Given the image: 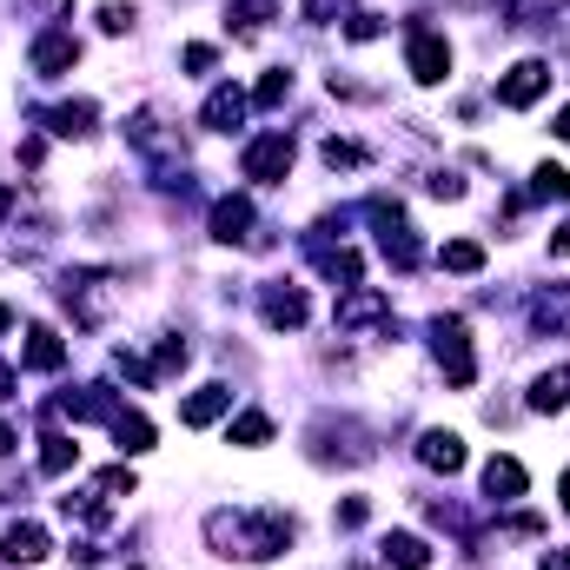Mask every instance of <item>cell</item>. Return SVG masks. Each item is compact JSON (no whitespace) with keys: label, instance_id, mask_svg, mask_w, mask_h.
I'll list each match as a JSON object with an SVG mask.
<instances>
[{"label":"cell","instance_id":"obj_1","mask_svg":"<svg viewBox=\"0 0 570 570\" xmlns=\"http://www.w3.org/2000/svg\"><path fill=\"white\" fill-rule=\"evenodd\" d=\"M206 538H213L219 558H252V564H266V558L292 551V518L272 511V505H259V511H213V518H206Z\"/></svg>","mask_w":570,"mask_h":570},{"label":"cell","instance_id":"obj_2","mask_svg":"<svg viewBox=\"0 0 570 570\" xmlns=\"http://www.w3.org/2000/svg\"><path fill=\"white\" fill-rule=\"evenodd\" d=\"M365 219L379 226V246H385V259H392L398 272H412V266L425 259V246H418V232L405 226V213H398V199H385V193H379V199H365Z\"/></svg>","mask_w":570,"mask_h":570},{"label":"cell","instance_id":"obj_3","mask_svg":"<svg viewBox=\"0 0 570 570\" xmlns=\"http://www.w3.org/2000/svg\"><path fill=\"white\" fill-rule=\"evenodd\" d=\"M432 352H438V365H445V385H471L478 379V359H471V325L465 319H432Z\"/></svg>","mask_w":570,"mask_h":570},{"label":"cell","instance_id":"obj_4","mask_svg":"<svg viewBox=\"0 0 570 570\" xmlns=\"http://www.w3.org/2000/svg\"><path fill=\"white\" fill-rule=\"evenodd\" d=\"M405 66H412V80L438 86V80L452 73V46H445V33H432V27H412V33H405Z\"/></svg>","mask_w":570,"mask_h":570},{"label":"cell","instance_id":"obj_5","mask_svg":"<svg viewBox=\"0 0 570 570\" xmlns=\"http://www.w3.org/2000/svg\"><path fill=\"white\" fill-rule=\"evenodd\" d=\"M286 173H292V133H259V139L246 146V179L279 186Z\"/></svg>","mask_w":570,"mask_h":570},{"label":"cell","instance_id":"obj_6","mask_svg":"<svg viewBox=\"0 0 570 570\" xmlns=\"http://www.w3.org/2000/svg\"><path fill=\"white\" fill-rule=\"evenodd\" d=\"M551 93V60H518L505 80H498V100L505 106H538Z\"/></svg>","mask_w":570,"mask_h":570},{"label":"cell","instance_id":"obj_7","mask_svg":"<svg viewBox=\"0 0 570 570\" xmlns=\"http://www.w3.org/2000/svg\"><path fill=\"white\" fill-rule=\"evenodd\" d=\"M206 226H213L219 246H246V239H252V199H246V193L213 199V219H206Z\"/></svg>","mask_w":570,"mask_h":570},{"label":"cell","instance_id":"obj_8","mask_svg":"<svg viewBox=\"0 0 570 570\" xmlns=\"http://www.w3.org/2000/svg\"><path fill=\"white\" fill-rule=\"evenodd\" d=\"M259 312H266V325H272V332H299V325L312 319V305H305V286H266Z\"/></svg>","mask_w":570,"mask_h":570},{"label":"cell","instance_id":"obj_9","mask_svg":"<svg viewBox=\"0 0 570 570\" xmlns=\"http://www.w3.org/2000/svg\"><path fill=\"white\" fill-rule=\"evenodd\" d=\"M372 319H392V299H385L379 286H345V292H339V332L372 325Z\"/></svg>","mask_w":570,"mask_h":570},{"label":"cell","instance_id":"obj_10","mask_svg":"<svg viewBox=\"0 0 570 570\" xmlns=\"http://www.w3.org/2000/svg\"><path fill=\"white\" fill-rule=\"evenodd\" d=\"M246 113H252V93H246V86H213L199 120H206L213 133H232V126H246Z\"/></svg>","mask_w":570,"mask_h":570},{"label":"cell","instance_id":"obj_11","mask_svg":"<svg viewBox=\"0 0 570 570\" xmlns=\"http://www.w3.org/2000/svg\"><path fill=\"white\" fill-rule=\"evenodd\" d=\"M53 412H66V418H80V425H86V418H100V425H113V418H120L126 405H120V398H113L106 385H86V392H60V405H53Z\"/></svg>","mask_w":570,"mask_h":570},{"label":"cell","instance_id":"obj_12","mask_svg":"<svg viewBox=\"0 0 570 570\" xmlns=\"http://www.w3.org/2000/svg\"><path fill=\"white\" fill-rule=\"evenodd\" d=\"M73 60H80V40H73V33L46 27V33L33 40V73H66Z\"/></svg>","mask_w":570,"mask_h":570},{"label":"cell","instance_id":"obj_13","mask_svg":"<svg viewBox=\"0 0 570 570\" xmlns=\"http://www.w3.org/2000/svg\"><path fill=\"white\" fill-rule=\"evenodd\" d=\"M93 120H100V113H93V100H66V106H46V113H40V126H46V133H60V139H86V133H93Z\"/></svg>","mask_w":570,"mask_h":570},{"label":"cell","instance_id":"obj_14","mask_svg":"<svg viewBox=\"0 0 570 570\" xmlns=\"http://www.w3.org/2000/svg\"><path fill=\"white\" fill-rule=\"evenodd\" d=\"M106 286H113L106 272H80V279H66V286H60V299H66V305H80V319L93 325V319L106 312Z\"/></svg>","mask_w":570,"mask_h":570},{"label":"cell","instance_id":"obj_15","mask_svg":"<svg viewBox=\"0 0 570 570\" xmlns=\"http://www.w3.org/2000/svg\"><path fill=\"white\" fill-rule=\"evenodd\" d=\"M226 412H232V385H199V392L179 405V418H186L193 432H199V425H219Z\"/></svg>","mask_w":570,"mask_h":570},{"label":"cell","instance_id":"obj_16","mask_svg":"<svg viewBox=\"0 0 570 570\" xmlns=\"http://www.w3.org/2000/svg\"><path fill=\"white\" fill-rule=\"evenodd\" d=\"M418 458L452 478V471L465 465V438H458V432H425V438H418Z\"/></svg>","mask_w":570,"mask_h":570},{"label":"cell","instance_id":"obj_17","mask_svg":"<svg viewBox=\"0 0 570 570\" xmlns=\"http://www.w3.org/2000/svg\"><path fill=\"white\" fill-rule=\"evenodd\" d=\"M525 485H531V478H525L518 458H491V465H485V498L511 505V498H525Z\"/></svg>","mask_w":570,"mask_h":570},{"label":"cell","instance_id":"obj_18","mask_svg":"<svg viewBox=\"0 0 570 570\" xmlns=\"http://www.w3.org/2000/svg\"><path fill=\"white\" fill-rule=\"evenodd\" d=\"M46 551H53V545H46L40 525H13V531L0 538V558H7V564H40Z\"/></svg>","mask_w":570,"mask_h":570},{"label":"cell","instance_id":"obj_19","mask_svg":"<svg viewBox=\"0 0 570 570\" xmlns=\"http://www.w3.org/2000/svg\"><path fill=\"white\" fill-rule=\"evenodd\" d=\"M379 558H385V570H425L432 564V545L412 538V531H392V538L379 545Z\"/></svg>","mask_w":570,"mask_h":570},{"label":"cell","instance_id":"obj_20","mask_svg":"<svg viewBox=\"0 0 570 570\" xmlns=\"http://www.w3.org/2000/svg\"><path fill=\"white\" fill-rule=\"evenodd\" d=\"M60 365H66L60 332H53V325H33V332H27V372H60Z\"/></svg>","mask_w":570,"mask_h":570},{"label":"cell","instance_id":"obj_21","mask_svg":"<svg viewBox=\"0 0 570 570\" xmlns=\"http://www.w3.org/2000/svg\"><path fill=\"white\" fill-rule=\"evenodd\" d=\"M531 412H564L570 405V365H551L538 385H531V398H525Z\"/></svg>","mask_w":570,"mask_h":570},{"label":"cell","instance_id":"obj_22","mask_svg":"<svg viewBox=\"0 0 570 570\" xmlns=\"http://www.w3.org/2000/svg\"><path fill=\"white\" fill-rule=\"evenodd\" d=\"M113 445H120V458H139V452H153V425L139 412H120L113 418Z\"/></svg>","mask_w":570,"mask_h":570},{"label":"cell","instance_id":"obj_23","mask_svg":"<svg viewBox=\"0 0 570 570\" xmlns=\"http://www.w3.org/2000/svg\"><path fill=\"white\" fill-rule=\"evenodd\" d=\"M73 458H80V445H73L66 432H46V438H40V471H46V478H66Z\"/></svg>","mask_w":570,"mask_h":570},{"label":"cell","instance_id":"obj_24","mask_svg":"<svg viewBox=\"0 0 570 570\" xmlns=\"http://www.w3.org/2000/svg\"><path fill=\"white\" fill-rule=\"evenodd\" d=\"M531 319H538V332H570V286H551V292L531 305Z\"/></svg>","mask_w":570,"mask_h":570},{"label":"cell","instance_id":"obj_25","mask_svg":"<svg viewBox=\"0 0 570 570\" xmlns=\"http://www.w3.org/2000/svg\"><path fill=\"white\" fill-rule=\"evenodd\" d=\"M438 266H445V272H465V279H471V272H485V246H478V239H452V246L438 252Z\"/></svg>","mask_w":570,"mask_h":570},{"label":"cell","instance_id":"obj_26","mask_svg":"<svg viewBox=\"0 0 570 570\" xmlns=\"http://www.w3.org/2000/svg\"><path fill=\"white\" fill-rule=\"evenodd\" d=\"M226 438H232L239 452H252V445H266V438H272V418H266V412H239V418L226 425Z\"/></svg>","mask_w":570,"mask_h":570},{"label":"cell","instance_id":"obj_27","mask_svg":"<svg viewBox=\"0 0 570 570\" xmlns=\"http://www.w3.org/2000/svg\"><path fill=\"white\" fill-rule=\"evenodd\" d=\"M232 20H239V33H252V27L279 20V0H232Z\"/></svg>","mask_w":570,"mask_h":570},{"label":"cell","instance_id":"obj_28","mask_svg":"<svg viewBox=\"0 0 570 570\" xmlns=\"http://www.w3.org/2000/svg\"><path fill=\"white\" fill-rule=\"evenodd\" d=\"M531 193H538V199H570V173L564 166H538V173H531Z\"/></svg>","mask_w":570,"mask_h":570},{"label":"cell","instance_id":"obj_29","mask_svg":"<svg viewBox=\"0 0 570 570\" xmlns=\"http://www.w3.org/2000/svg\"><path fill=\"white\" fill-rule=\"evenodd\" d=\"M286 93H292V73H286V66H272V73L252 86V106H279Z\"/></svg>","mask_w":570,"mask_h":570},{"label":"cell","instance_id":"obj_30","mask_svg":"<svg viewBox=\"0 0 570 570\" xmlns=\"http://www.w3.org/2000/svg\"><path fill=\"white\" fill-rule=\"evenodd\" d=\"M93 491H100V498H133V471H126V465H113V471H100V478H93Z\"/></svg>","mask_w":570,"mask_h":570},{"label":"cell","instance_id":"obj_31","mask_svg":"<svg viewBox=\"0 0 570 570\" xmlns=\"http://www.w3.org/2000/svg\"><path fill=\"white\" fill-rule=\"evenodd\" d=\"M113 372H120V379H133V385H153V365H146V359H133V352H113Z\"/></svg>","mask_w":570,"mask_h":570},{"label":"cell","instance_id":"obj_32","mask_svg":"<svg viewBox=\"0 0 570 570\" xmlns=\"http://www.w3.org/2000/svg\"><path fill=\"white\" fill-rule=\"evenodd\" d=\"M359 159H365V153H359L352 139H325V166H332V173H339V166H359Z\"/></svg>","mask_w":570,"mask_h":570},{"label":"cell","instance_id":"obj_33","mask_svg":"<svg viewBox=\"0 0 570 570\" xmlns=\"http://www.w3.org/2000/svg\"><path fill=\"white\" fill-rule=\"evenodd\" d=\"M558 7H570V0H505V13H511V20H531V13H558Z\"/></svg>","mask_w":570,"mask_h":570},{"label":"cell","instance_id":"obj_34","mask_svg":"<svg viewBox=\"0 0 570 570\" xmlns=\"http://www.w3.org/2000/svg\"><path fill=\"white\" fill-rule=\"evenodd\" d=\"M100 27H106V33H126V27H133V7L106 0V7H100Z\"/></svg>","mask_w":570,"mask_h":570},{"label":"cell","instance_id":"obj_35","mask_svg":"<svg viewBox=\"0 0 570 570\" xmlns=\"http://www.w3.org/2000/svg\"><path fill=\"white\" fill-rule=\"evenodd\" d=\"M153 365H159V372H179V365H186V345H179V339H166V345L153 352Z\"/></svg>","mask_w":570,"mask_h":570},{"label":"cell","instance_id":"obj_36","mask_svg":"<svg viewBox=\"0 0 570 570\" xmlns=\"http://www.w3.org/2000/svg\"><path fill=\"white\" fill-rule=\"evenodd\" d=\"M365 518H372V505H365V498H345V505H339V525H345V531H359Z\"/></svg>","mask_w":570,"mask_h":570},{"label":"cell","instance_id":"obj_37","mask_svg":"<svg viewBox=\"0 0 570 570\" xmlns=\"http://www.w3.org/2000/svg\"><path fill=\"white\" fill-rule=\"evenodd\" d=\"M345 33H352V40H379V33H385V20H379V13H359Z\"/></svg>","mask_w":570,"mask_h":570},{"label":"cell","instance_id":"obj_38","mask_svg":"<svg viewBox=\"0 0 570 570\" xmlns=\"http://www.w3.org/2000/svg\"><path fill=\"white\" fill-rule=\"evenodd\" d=\"M213 60H219V53H213V46H186V66H193V73H206V66H213Z\"/></svg>","mask_w":570,"mask_h":570},{"label":"cell","instance_id":"obj_39","mask_svg":"<svg viewBox=\"0 0 570 570\" xmlns=\"http://www.w3.org/2000/svg\"><path fill=\"white\" fill-rule=\"evenodd\" d=\"M339 7H345V0H305V20H332Z\"/></svg>","mask_w":570,"mask_h":570},{"label":"cell","instance_id":"obj_40","mask_svg":"<svg viewBox=\"0 0 570 570\" xmlns=\"http://www.w3.org/2000/svg\"><path fill=\"white\" fill-rule=\"evenodd\" d=\"M538 570H570V545H564V551H545V564H538Z\"/></svg>","mask_w":570,"mask_h":570},{"label":"cell","instance_id":"obj_41","mask_svg":"<svg viewBox=\"0 0 570 570\" xmlns=\"http://www.w3.org/2000/svg\"><path fill=\"white\" fill-rule=\"evenodd\" d=\"M13 385H20V379H13V365L0 359V398H13Z\"/></svg>","mask_w":570,"mask_h":570},{"label":"cell","instance_id":"obj_42","mask_svg":"<svg viewBox=\"0 0 570 570\" xmlns=\"http://www.w3.org/2000/svg\"><path fill=\"white\" fill-rule=\"evenodd\" d=\"M551 252H570V219L558 226V232H551Z\"/></svg>","mask_w":570,"mask_h":570},{"label":"cell","instance_id":"obj_43","mask_svg":"<svg viewBox=\"0 0 570 570\" xmlns=\"http://www.w3.org/2000/svg\"><path fill=\"white\" fill-rule=\"evenodd\" d=\"M7 213H13V186L0 179V219H7Z\"/></svg>","mask_w":570,"mask_h":570},{"label":"cell","instance_id":"obj_44","mask_svg":"<svg viewBox=\"0 0 570 570\" xmlns=\"http://www.w3.org/2000/svg\"><path fill=\"white\" fill-rule=\"evenodd\" d=\"M558 139H570V106L558 113Z\"/></svg>","mask_w":570,"mask_h":570},{"label":"cell","instance_id":"obj_45","mask_svg":"<svg viewBox=\"0 0 570 570\" xmlns=\"http://www.w3.org/2000/svg\"><path fill=\"white\" fill-rule=\"evenodd\" d=\"M7 452H13V432H7V425H0V458H7Z\"/></svg>","mask_w":570,"mask_h":570},{"label":"cell","instance_id":"obj_46","mask_svg":"<svg viewBox=\"0 0 570 570\" xmlns=\"http://www.w3.org/2000/svg\"><path fill=\"white\" fill-rule=\"evenodd\" d=\"M7 325H13V305H0V332H7Z\"/></svg>","mask_w":570,"mask_h":570},{"label":"cell","instance_id":"obj_47","mask_svg":"<svg viewBox=\"0 0 570 570\" xmlns=\"http://www.w3.org/2000/svg\"><path fill=\"white\" fill-rule=\"evenodd\" d=\"M558 491H564V511H570V471H564V478H558Z\"/></svg>","mask_w":570,"mask_h":570}]
</instances>
